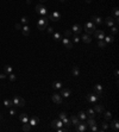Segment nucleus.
<instances>
[{
  "label": "nucleus",
  "mask_w": 119,
  "mask_h": 132,
  "mask_svg": "<svg viewBox=\"0 0 119 132\" xmlns=\"http://www.w3.org/2000/svg\"><path fill=\"white\" fill-rule=\"evenodd\" d=\"M48 24H49V19H48L45 16H42V17L39 18L38 23H37V28H38L41 31H43V30H45V28L48 26Z\"/></svg>",
  "instance_id": "1"
},
{
  "label": "nucleus",
  "mask_w": 119,
  "mask_h": 132,
  "mask_svg": "<svg viewBox=\"0 0 119 132\" xmlns=\"http://www.w3.org/2000/svg\"><path fill=\"white\" fill-rule=\"evenodd\" d=\"M85 31L87 32V35H92V33L95 31V24H93L92 22L86 23V25H85Z\"/></svg>",
  "instance_id": "2"
},
{
  "label": "nucleus",
  "mask_w": 119,
  "mask_h": 132,
  "mask_svg": "<svg viewBox=\"0 0 119 132\" xmlns=\"http://www.w3.org/2000/svg\"><path fill=\"white\" fill-rule=\"evenodd\" d=\"M36 12L37 13H39L41 16H47V13H48V10H47V7L45 6H43L42 4H38V5H36Z\"/></svg>",
  "instance_id": "3"
},
{
  "label": "nucleus",
  "mask_w": 119,
  "mask_h": 132,
  "mask_svg": "<svg viewBox=\"0 0 119 132\" xmlns=\"http://www.w3.org/2000/svg\"><path fill=\"white\" fill-rule=\"evenodd\" d=\"M12 101H13V105H14V106H18V107L25 106V100H24L22 96H14V99H13Z\"/></svg>",
  "instance_id": "4"
},
{
  "label": "nucleus",
  "mask_w": 119,
  "mask_h": 132,
  "mask_svg": "<svg viewBox=\"0 0 119 132\" xmlns=\"http://www.w3.org/2000/svg\"><path fill=\"white\" fill-rule=\"evenodd\" d=\"M99 95H96L95 93L94 94H92V93H89L88 95H87V100L89 101V102H92V104H96L98 102V100H99Z\"/></svg>",
  "instance_id": "5"
},
{
  "label": "nucleus",
  "mask_w": 119,
  "mask_h": 132,
  "mask_svg": "<svg viewBox=\"0 0 119 132\" xmlns=\"http://www.w3.org/2000/svg\"><path fill=\"white\" fill-rule=\"evenodd\" d=\"M48 19H50V20H52V22H58V20L61 19V13L57 12V11H55V12H52V13L49 16Z\"/></svg>",
  "instance_id": "6"
},
{
  "label": "nucleus",
  "mask_w": 119,
  "mask_h": 132,
  "mask_svg": "<svg viewBox=\"0 0 119 132\" xmlns=\"http://www.w3.org/2000/svg\"><path fill=\"white\" fill-rule=\"evenodd\" d=\"M61 41H62L63 45H64L67 49H71V48H73V45H74V43H73V42H71L69 38H67V37H63Z\"/></svg>",
  "instance_id": "7"
},
{
  "label": "nucleus",
  "mask_w": 119,
  "mask_h": 132,
  "mask_svg": "<svg viewBox=\"0 0 119 132\" xmlns=\"http://www.w3.org/2000/svg\"><path fill=\"white\" fill-rule=\"evenodd\" d=\"M75 130H76L77 132H85V131L87 130V124H86V123H83V121H80V123L76 125Z\"/></svg>",
  "instance_id": "8"
},
{
  "label": "nucleus",
  "mask_w": 119,
  "mask_h": 132,
  "mask_svg": "<svg viewBox=\"0 0 119 132\" xmlns=\"http://www.w3.org/2000/svg\"><path fill=\"white\" fill-rule=\"evenodd\" d=\"M93 33H94V37H95V38H98L99 41L105 38V32H104L102 30H95Z\"/></svg>",
  "instance_id": "9"
},
{
  "label": "nucleus",
  "mask_w": 119,
  "mask_h": 132,
  "mask_svg": "<svg viewBox=\"0 0 119 132\" xmlns=\"http://www.w3.org/2000/svg\"><path fill=\"white\" fill-rule=\"evenodd\" d=\"M82 26L80 25V24H74L73 25V28H71V30H73V32L75 33V35H79V33H81L82 32Z\"/></svg>",
  "instance_id": "10"
},
{
  "label": "nucleus",
  "mask_w": 119,
  "mask_h": 132,
  "mask_svg": "<svg viewBox=\"0 0 119 132\" xmlns=\"http://www.w3.org/2000/svg\"><path fill=\"white\" fill-rule=\"evenodd\" d=\"M61 126H63V123H62L61 119H55V120L51 121V127H54L55 130H56L57 127H61Z\"/></svg>",
  "instance_id": "11"
},
{
  "label": "nucleus",
  "mask_w": 119,
  "mask_h": 132,
  "mask_svg": "<svg viewBox=\"0 0 119 132\" xmlns=\"http://www.w3.org/2000/svg\"><path fill=\"white\" fill-rule=\"evenodd\" d=\"M51 100L55 102V104H62V96H61V94H52V96H51Z\"/></svg>",
  "instance_id": "12"
},
{
  "label": "nucleus",
  "mask_w": 119,
  "mask_h": 132,
  "mask_svg": "<svg viewBox=\"0 0 119 132\" xmlns=\"http://www.w3.org/2000/svg\"><path fill=\"white\" fill-rule=\"evenodd\" d=\"M90 19H92L90 22H92L93 24H95V25H101V24H102V19H101L100 17H98V16H93Z\"/></svg>",
  "instance_id": "13"
},
{
  "label": "nucleus",
  "mask_w": 119,
  "mask_h": 132,
  "mask_svg": "<svg viewBox=\"0 0 119 132\" xmlns=\"http://www.w3.org/2000/svg\"><path fill=\"white\" fill-rule=\"evenodd\" d=\"M70 94H71V92L69 88H63V87L61 88V96L68 98V96H70Z\"/></svg>",
  "instance_id": "14"
},
{
  "label": "nucleus",
  "mask_w": 119,
  "mask_h": 132,
  "mask_svg": "<svg viewBox=\"0 0 119 132\" xmlns=\"http://www.w3.org/2000/svg\"><path fill=\"white\" fill-rule=\"evenodd\" d=\"M38 123H39V118L38 117H31V119H29V124L31 125V126H36V125H38Z\"/></svg>",
  "instance_id": "15"
},
{
  "label": "nucleus",
  "mask_w": 119,
  "mask_h": 132,
  "mask_svg": "<svg viewBox=\"0 0 119 132\" xmlns=\"http://www.w3.org/2000/svg\"><path fill=\"white\" fill-rule=\"evenodd\" d=\"M94 92H95L96 95L100 96V95L102 94V86H101V85H95V86H94Z\"/></svg>",
  "instance_id": "16"
},
{
  "label": "nucleus",
  "mask_w": 119,
  "mask_h": 132,
  "mask_svg": "<svg viewBox=\"0 0 119 132\" xmlns=\"http://www.w3.org/2000/svg\"><path fill=\"white\" fill-rule=\"evenodd\" d=\"M94 111H95L96 113H102V112L105 111V107H104V105L96 104V105L94 106Z\"/></svg>",
  "instance_id": "17"
},
{
  "label": "nucleus",
  "mask_w": 119,
  "mask_h": 132,
  "mask_svg": "<svg viewBox=\"0 0 119 132\" xmlns=\"http://www.w3.org/2000/svg\"><path fill=\"white\" fill-rule=\"evenodd\" d=\"M105 23H106V25L107 26H113L114 25V18H112V17H107L106 19H105Z\"/></svg>",
  "instance_id": "18"
},
{
  "label": "nucleus",
  "mask_w": 119,
  "mask_h": 132,
  "mask_svg": "<svg viewBox=\"0 0 119 132\" xmlns=\"http://www.w3.org/2000/svg\"><path fill=\"white\" fill-rule=\"evenodd\" d=\"M22 32H23V36L28 37V36L30 35V28H29L28 25H24V26L22 28Z\"/></svg>",
  "instance_id": "19"
},
{
  "label": "nucleus",
  "mask_w": 119,
  "mask_h": 132,
  "mask_svg": "<svg viewBox=\"0 0 119 132\" xmlns=\"http://www.w3.org/2000/svg\"><path fill=\"white\" fill-rule=\"evenodd\" d=\"M79 123H80V119H79L77 117H75V115L73 114V115L70 117V124H73L74 126H76V125H77Z\"/></svg>",
  "instance_id": "20"
},
{
  "label": "nucleus",
  "mask_w": 119,
  "mask_h": 132,
  "mask_svg": "<svg viewBox=\"0 0 119 132\" xmlns=\"http://www.w3.org/2000/svg\"><path fill=\"white\" fill-rule=\"evenodd\" d=\"M81 39L83 41V43H87V44H89V43L92 42V38H90V36H89V35H87V33H86V35H83V36L81 37Z\"/></svg>",
  "instance_id": "21"
},
{
  "label": "nucleus",
  "mask_w": 119,
  "mask_h": 132,
  "mask_svg": "<svg viewBox=\"0 0 119 132\" xmlns=\"http://www.w3.org/2000/svg\"><path fill=\"white\" fill-rule=\"evenodd\" d=\"M111 127H112L114 131H118V130H119V123H118L117 119H114V120L111 123Z\"/></svg>",
  "instance_id": "22"
},
{
  "label": "nucleus",
  "mask_w": 119,
  "mask_h": 132,
  "mask_svg": "<svg viewBox=\"0 0 119 132\" xmlns=\"http://www.w3.org/2000/svg\"><path fill=\"white\" fill-rule=\"evenodd\" d=\"M19 119H20V121H22L23 124H24V123H29V117H28V114H26V113H23V114H20Z\"/></svg>",
  "instance_id": "23"
},
{
  "label": "nucleus",
  "mask_w": 119,
  "mask_h": 132,
  "mask_svg": "<svg viewBox=\"0 0 119 132\" xmlns=\"http://www.w3.org/2000/svg\"><path fill=\"white\" fill-rule=\"evenodd\" d=\"M62 86H63V85H62L61 81H55V82L52 83V88H54V89H61Z\"/></svg>",
  "instance_id": "24"
},
{
  "label": "nucleus",
  "mask_w": 119,
  "mask_h": 132,
  "mask_svg": "<svg viewBox=\"0 0 119 132\" xmlns=\"http://www.w3.org/2000/svg\"><path fill=\"white\" fill-rule=\"evenodd\" d=\"M12 70H13V68H12L11 66H5V67H4V73H5L6 75L11 74V73H12Z\"/></svg>",
  "instance_id": "25"
},
{
  "label": "nucleus",
  "mask_w": 119,
  "mask_h": 132,
  "mask_svg": "<svg viewBox=\"0 0 119 132\" xmlns=\"http://www.w3.org/2000/svg\"><path fill=\"white\" fill-rule=\"evenodd\" d=\"M4 105H5V107H7V108H11L12 106H14V105H13V101L7 100V99H5V100H4Z\"/></svg>",
  "instance_id": "26"
},
{
  "label": "nucleus",
  "mask_w": 119,
  "mask_h": 132,
  "mask_svg": "<svg viewBox=\"0 0 119 132\" xmlns=\"http://www.w3.org/2000/svg\"><path fill=\"white\" fill-rule=\"evenodd\" d=\"M52 38H54L55 41H61V39H62V36H61V33H58V32H52Z\"/></svg>",
  "instance_id": "27"
},
{
  "label": "nucleus",
  "mask_w": 119,
  "mask_h": 132,
  "mask_svg": "<svg viewBox=\"0 0 119 132\" xmlns=\"http://www.w3.org/2000/svg\"><path fill=\"white\" fill-rule=\"evenodd\" d=\"M104 39H105V42H106V43H113V42H114V37H113V35L107 36V37L105 36V38H104Z\"/></svg>",
  "instance_id": "28"
},
{
  "label": "nucleus",
  "mask_w": 119,
  "mask_h": 132,
  "mask_svg": "<svg viewBox=\"0 0 119 132\" xmlns=\"http://www.w3.org/2000/svg\"><path fill=\"white\" fill-rule=\"evenodd\" d=\"M71 73H73V75H74V76H79V74H80L79 67L74 66V67H73V69H71Z\"/></svg>",
  "instance_id": "29"
},
{
  "label": "nucleus",
  "mask_w": 119,
  "mask_h": 132,
  "mask_svg": "<svg viewBox=\"0 0 119 132\" xmlns=\"http://www.w3.org/2000/svg\"><path fill=\"white\" fill-rule=\"evenodd\" d=\"M102 113H104V117H105L106 120H111V119H112V114H111V112H108V111H104Z\"/></svg>",
  "instance_id": "30"
},
{
  "label": "nucleus",
  "mask_w": 119,
  "mask_h": 132,
  "mask_svg": "<svg viewBox=\"0 0 119 132\" xmlns=\"http://www.w3.org/2000/svg\"><path fill=\"white\" fill-rule=\"evenodd\" d=\"M86 114L89 117V118H94V114H95V111L93 109V108H89L87 112H86Z\"/></svg>",
  "instance_id": "31"
},
{
  "label": "nucleus",
  "mask_w": 119,
  "mask_h": 132,
  "mask_svg": "<svg viewBox=\"0 0 119 132\" xmlns=\"http://www.w3.org/2000/svg\"><path fill=\"white\" fill-rule=\"evenodd\" d=\"M77 118L81 119V120H86V119H87V114H86V112H80V113L77 114Z\"/></svg>",
  "instance_id": "32"
},
{
  "label": "nucleus",
  "mask_w": 119,
  "mask_h": 132,
  "mask_svg": "<svg viewBox=\"0 0 119 132\" xmlns=\"http://www.w3.org/2000/svg\"><path fill=\"white\" fill-rule=\"evenodd\" d=\"M86 124H87V126H92V125H96V121H95L94 118H89Z\"/></svg>",
  "instance_id": "33"
},
{
  "label": "nucleus",
  "mask_w": 119,
  "mask_h": 132,
  "mask_svg": "<svg viewBox=\"0 0 119 132\" xmlns=\"http://www.w3.org/2000/svg\"><path fill=\"white\" fill-rule=\"evenodd\" d=\"M30 130H31V125H30L29 123H24V125H23V131L29 132Z\"/></svg>",
  "instance_id": "34"
},
{
  "label": "nucleus",
  "mask_w": 119,
  "mask_h": 132,
  "mask_svg": "<svg viewBox=\"0 0 119 132\" xmlns=\"http://www.w3.org/2000/svg\"><path fill=\"white\" fill-rule=\"evenodd\" d=\"M98 45H99V48H102V49H104V48H106L107 43H106L104 39H100V41L98 42Z\"/></svg>",
  "instance_id": "35"
},
{
  "label": "nucleus",
  "mask_w": 119,
  "mask_h": 132,
  "mask_svg": "<svg viewBox=\"0 0 119 132\" xmlns=\"http://www.w3.org/2000/svg\"><path fill=\"white\" fill-rule=\"evenodd\" d=\"M62 120V123H63V125H66V126H69L70 125V120L67 118V117H64V118H62L61 119Z\"/></svg>",
  "instance_id": "36"
},
{
  "label": "nucleus",
  "mask_w": 119,
  "mask_h": 132,
  "mask_svg": "<svg viewBox=\"0 0 119 132\" xmlns=\"http://www.w3.org/2000/svg\"><path fill=\"white\" fill-rule=\"evenodd\" d=\"M108 128V123L107 121H102L101 124V131H106Z\"/></svg>",
  "instance_id": "37"
},
{
  "label": "nucleus",
  "mask_w": 119,
  "mask_h": 132,
  "mask_svg": "<svg viewBox=\"0 0 119 132\" xmlns=\"http://www.w3.org/2000/svg\"><path fill=\"white\" fill-rule=\"evenodd\" d=\"M29 20H30V19H29V17H25V16H24V17H22V19H20V22H22L24 25H28Z\"/></svg>",
  "instance_id": "38"
},
{
  "label": "nucleus",
  "mask_w": 119,
  "mask_h": 132,
  "mask_svg": "<svg viewBox=\"0 0 119 132\" xmlns=\"http://www.w3.org/2000/svg\"><path fill=\"white\" fill-rule=\"evenodd\" d=\"M117 32H118V28H117L115 25L111 26V35H115Z\"/></svg>",
  "instance_id": "39"
},
{
  "label": "nucleus",
  "mask_w": 119,
  "mask_h": 132,
  "mask_svg": "<svg viewBox=\"0 0 119 132\" xmlns=\"http://www.w3.org/2000/svg\"><path fill=\"white\" fill-rule=\"evenodd\" d=\"M7 76H9V79H10V81H12V82H14V81L17 80V76H16L14 74H12V73H11V74H9Z\"/></svg>",
  "instance_id": "40"
},
{
  "label": "nucleus",
  "mask_w": 119,
  "mask_h": 132,
  "mask_svg": "<svg viewBox=\"0 0 119 132\" xmlns=\"http://www.w3.org/2000/svg\"><path fill=\"white\" fill-rule=\"evenodd\" d=\"M113 14H114V18H118V16H119L118 7H114V9H113Z\"/></svg>",
  "instance_id": "41"
},
{
  "label": "nucleus",
  "mask_w": 119,
  "mask_h": 132,
  "mask_svg": "<svg viewBox=\"0 0 119 132\" xmlns=\"http://www.w3.org/2000/svg\"><path fill=\"white\" fill-rule=\"evenodd\" d=\"M80 39H81V38H80L77 35H74V37H73V41H74V43H79V42H80Z\"/></svg>",
  "instance_id": "42"
},
{
  "label": "nucleus",
  "mask_w": 119,
  "mask_h": 132,
  "mask_svg": "<svg viewBox=\"0 0 119 132\" xmlns=\"http://www.w3.org/2000/svg\"><path fill=\"white\" fill-rule=\"evenodd\" d=\"M64 36H66L67 38H69V37L71 36V31H70V30H67V31L64 32Z\"/></svg>",
  "instance_id": "43"
},
{
  "label": "nucleus",
  "mask_w": 119,
  "mask_h": 132,
  "mask_svg": "<svg viewBox=\"0 0 119 132\" xmlns=\"http://www.w3.org/2000/svg\"><path fill=\"white\" fill-rule=\"evenodd\" d=\"M89 128H90L93 132H96V131H98V127H96V125H92V126H89Z\"/></svg>",
  "instance_id": "44"
},
{
  "label": "nucleus",
  "mask_w": 119,
  "mask_h": 132,
  "mask_svg": "<svg viewBox=\"0 0 119 132\" xmlns=\"http://www.w3.org/2000/svg\"><path fill=\"white\" fill-rule=\"evenodd\" d=\"M47 30H48L49 33H52V32H54V28H51V26H47Z\"/></svg>",
  "instance_id": "45"
},
{
  "label": "nucleus",
  "mask_w": 119,
  "mask_h": 132,
  "mask_svg": "<svg viewBox=\"0 0 119 132\" xmlns=\"http://www.w3.org/2000/svg\"><path fill=\"white\" fill-rule=\"evenodd\" d=\"M22 28H23V26H22L20 23H17V24H16V29H17V30H22Z\"/></svg>",
  "instance_id": "46"
},
{
  "label": "nucleus",
  "mask_w": 119,
  "mask_h": 132,
  "mask_svg": "<svg viewBox=\"0 0 119 132\" xmlns=\"http://www.w3.org/2000/svg\"><path fill=\"white\" fill-rule=\"evenodd\" d=\"M16 114V109L14 108H11L10 109V115H14Z\"/></svg>",
  "instance_id": "47"
},
{
  "label": "nucleus",
  "mask_w": 119,
  "mask_h": 132,
  "mask_svg": "<svg viewBox=\"0 0 119 132\" xmlns=\"http://www.w3.org/2000/svg\"><path fill=\"white\" fill-rule=\"evenodd\" d=\"M7 77V75L5 74V73H3V74H0V79H1V80H4V79H6Z\"/></svg>",
  "instance_id": "48"
},
{
  "label": "nucleus",
  "mask_w": 119,
  "mask_h": 132,
  "mask_svg": "<svg viewBox=\"0 0 119 132\" xmlns=\"http://www.w3.org/2000/svg\"><path fill=\"white\" fill-rule=\"evenodd\" d=\"M90 1H92V0H86V3H87V4H89Z\"/></svg>",
  "instance_id": "49"
},
{
  "label": "nucleus",
  "mask_w": 119,
  "mask_h": 132,
  "mask_svg": "<svg viewBox=\"0 0 119 132\" xmlns=\"http://www.w3.org/2000/svg\"><path fill=\"white\" fill-rule=\"evenodd\" d=\"M60 1H61V3H64V1H66V0H60Z\"/></svg>",
  "instance_id": "50"
},
{
  "label": "nucleus",
  "mask_w": 119,
  "mask_h": 132,
  "mask_svg": "<svg viewBox=\"0 0 119 132\" xmlns=\"http://www.w3.org/2000/svg\"><path fill=\"white\" fill-rule=\"evenodd\" d=\"M39 1H41V3H44V1H45V0H39Z\"/></svg>",
  "instance_id": "51"
},
{
  "label": "nucleus",
  "mask_w": 119,
  "mask_h": 132,
  "mask_svg": "<svg viewBox=\"0 0 119 132\" xmlns=\"http://www.w3.org/2000/svg\"><path fill=\"white\" fill-rule=\"evenodd\" d=\"M1 119H3V117H1V115H0V120H1Z\"/></svg>",
  "instance_id": "52"
}]
</instances>
